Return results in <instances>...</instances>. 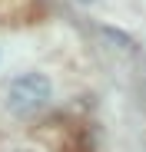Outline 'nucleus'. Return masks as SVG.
<instances>
[{
	"label": "nucleus",
	"instance_id": "nucleus-1",
	"mask_svg": "<svg viewBox=\"0 0 146 152\" xmlns=\"http://www.w3.org/2000/svg\"><path fill=\"white\" fill-rule=\"evenodd\" d=\"M50 96H53V83L43 73H23L7 89V106L13 116H30L50 103Z\"/></svg>",
	"mask_w": 146,
	"mask_h": 152
},
{
	"label": "nucleus",
	"instance_id": "nucleus-2",
	"mask_svg": "<svg viewBox=\"0 0 146 152\" xmlns=\"http://www.w3.org/2000/svg\"><path fill=\"white\" fill-rule=\"evenodd\" d=\"M80 4H93V0H80Z\"/></svg>",
	"mask_w": 146,
	"mask_h": 152
}]
</instances>
